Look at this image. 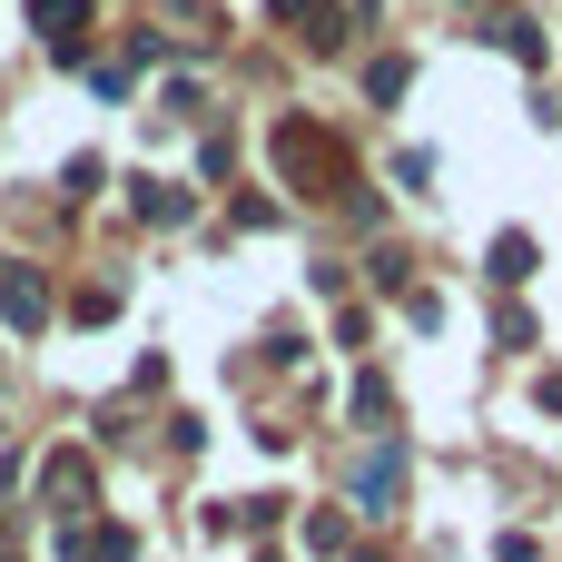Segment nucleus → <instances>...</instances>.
Masks as SVG:
<instances>
[{
    "mask_svg": "<svg viewBox=\"0 0 562 562\" xmlns=\"http://www.w3.org/2000/svg\"><path fill=\"white\" fill-rule=\"evenodd\" d=\"M395 494H405V445H375V454L356 464V504H366V514H395Z\"/></svg>",
    "mask_w": 562,
    "mask_h": 562,
    "instance_id": "1",
    "label": "nucleus"
},
{
    "mask_svg": "<svg viewBox=\"0 0 562 562\" xmlns=\"http://www.w3.org/2000/svg\"><path fill=\"white\" fill-rule=\"evenodd\" d=\"M0 316L20 336H40V316H49V296H40V277H20V257H0Z\"/></svg>",
    "mask_w": 562,
    "mask_h": 562,
    "instance_id": "2",
    "label": "nucleus"
},
{
    "mask_svg": "<svg viewBox=\"0 0 562 562\" xmlns=\"http://www.w3.org/2000/svg\"><path fill=\"white\" fill-rule=\"evenodd\" d=\"M40 484H49V504H59V514H79V504H89V454H49V464H40Z\"/></svg>",
    "mask_w": 562,
    "mask_h": 562,
    "instance_id": "3",
    "label": "nucleus"
},
{
    "mask_svg": "<svg viewBox=\"0 0 562 562\" xmlns=\"http://www.w3.org/2000/svg\"><path fill=\"white\" fill-rule=\"evenodd\" d=\"M59 562H128V533H119V524H79V533L59 543Z\"/></svg>",
    "mask_w": 562,
    "mask_h": 562,
    "instance_id": "4",
    "label": "nucleus"
},
{
    "mask_svg": "<svg viewBox=\"0 0 562 562\" xmlns=\"http://www.w3.org/2000/svg\"><path fill=\"white\" fill-rule=\"evenodd\" d=\"M30 20L49 30V49H79V30H89V0H30Z\"/></svg>",
    "mask_w": 562,
    "mask_h": 562,
    "instance_id": "5",
    "label": "nucleus"
},
{
    "mask_svg": "<svg viewBox=\"0 0 562 562\" xmlns=\"http://www.w3.org/2000/svg\"><path fill=\"white\" fill-rule=\"evenodd\" d=\"M128 207H138L148 227H168V217H188V198H178L168 178H128Z\"/></svg>",
    "mask_w": 562,
    "mask_h": 562,
    "instance_id": "6",
    "label": "nucleus"
},
{
    "mask_svg": "<svg viewBox=\"0 0 562 562\" xmlns=\"http://www.w3.org/2000/svg\"><path fill=\"white\" fill-rule=\"evenodd\" d=\"M494 277L524 286V277H533V237H494Z\"/></svg>",
    "mask_w": 562,
    "mask_h": 562,
    "instance_id": "7",
    "label": "nucleus"
},
{
    "mask_svg": "<svg viewBox=\"0 0 562 562\" xmlns=\"http://www.w3.org/2000/svg\"><path fill=\"white\" fill-rule=\"evenodd\" d=\"M356 415H366V425H385V415H395V395H385V375H356Z\"/></svg>",
    "mask_w": 562,
    "mask_h": 562,
    "instance_id": "8",
    "label": "nucleus"
},
{
    "mask_svg": "<svg viewBox=\"0 0 562 562\" xmlns=\"http://www.w3.org/2000/svg\"><path fill=\"white\" fill-rule=\"evenodd\" d=\"M504 49H514L524 69H543V30H533V20H514V30H504Z\"/></svg>",
    "mask_w": 562,
    "mask_h": 562,
    "instance_id": "9",
    "label": "nucleus"
},
{
    "mask_svg": "<svg viewBox=\"0 0 562 562\" xmlns=\"http://www.w3.org/2000/svg\"><path fill=\"white\" fill-rule=\"evenodd\" d=\"M405 79H415L405 59H375V69H366V89H375V99H405Z\"/></svg>",
    "mask_w": 562,
    "mask_h": 562,
    "instance_id": "10",
    "label": "nucleus"
},
{
    "mask_svg": "<svg viewBox=\"0 0 562 562\" xmlns=\"http://www.w3.org/2000/svg\"><path fill=\"white\" fill-rule=\"evenodd\" d=\"M543 405H553V415H562V375H543Z\"/></svg>",
    "mask_w": 562,
    "mask_h": 562,
    "instance_id": "11",
    "label": "nucleus"
}]
</instances>
